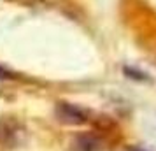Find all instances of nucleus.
<instances>
[{"label":"nucleus","mask_w":156,"mask_h":151,"mask_svg":"<svg viewBox=\"0 0 156 151\" xmlns=\"http://www.w3.org/2000/svg\"><path fill=\"white\" fill-rule=\"evenodd\" d=\"M28 130L21 120L16 116H0V146L5 149L21 148L27 142Z\"/></svg>","instance_id":"obj_1"},{"label":"nucleus","mask_w":156,"mask_h":151,"mask_svg":"<svg viewBox=\"0 0 156 151\" xmlns=\"http://www.w3.org/2000/svg\"><path fill=\"white\" fill-rule=\"evenodd\" d=\"M104 142L97 134L93 132H81L72 137L70 151H102Z\"/></svg>","instance_id":"obj_3"},{"label":"nucleus","mask_w":156,"mask_h":151,"mask_svg":"<svg viewBox=\"0 0 156 151\" xmlns=\"http://www.w3.org/2000/svg\"><path fill=\"white\" fill-rule=\"evenodd\" d=\"M130 151H144V149H137V148H133V149H130Z\"/></svg>","instance_id":"obj_4"},{"label":"nucleus","mask_w":156,"mask_h":151,"mask_svg":"<svg viewBox=\"0 0 156 151\" xmlns=\"http://www.w3.org/2000/svg\"><path fill=\"white\" fill-rule=\"evenodd\" d=\"M55 116L60 123L70 125V127H79L90 121V111H86L81 106L70 104V102H58L55 107Z\"/></svg>","instance_id":"obj_2"}]
</instances>
